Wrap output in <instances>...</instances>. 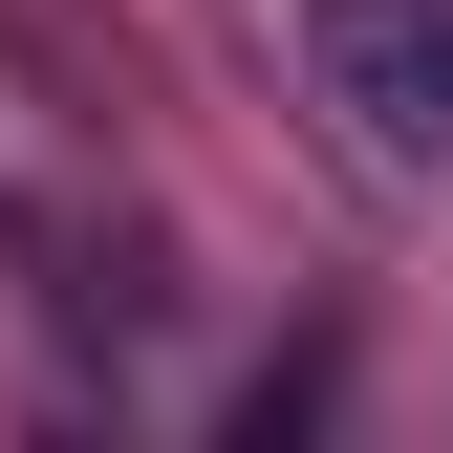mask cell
I'll list each match as a JSON object with an SVG mask.
<instances>
[{"label":"cell","instance_id":"cell-1","mask_svg":"<svg viewBox=\"0 0 453 453\" xmlns=\"http://www.w3.org/2000/svg\"><path fill=\"white\" fill-rule=\"evenodd\" d=\"M303 65H324V108L388 173L453 195V0H303Z\"/></svg>","mask_w":453,"mask_h":453}]
</instances>
